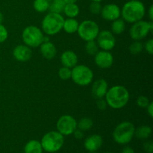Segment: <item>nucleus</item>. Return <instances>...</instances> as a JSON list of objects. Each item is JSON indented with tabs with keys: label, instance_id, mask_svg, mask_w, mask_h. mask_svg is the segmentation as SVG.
<instances>
[{
	"label": "nucleus",
	"instance_id": "nucleus-1",
	"mask_svg": "<svg viewBox=\"0 0 153 153\" xmlns=\"http://www.w3.org/2000/svg\"><path fill=\"white\" fill-rule=\"evenodd\" d=\"M105 97L108 106L113 109H121L128 104L130 95L126 87L114 85L108 88Z\"/></svg>",
	"mask_w": 153,
	"mask_h": 153
},
{
	"label": "nucleus",
	"instance_id": "nucleus-2",
	"mask_svg": "<svg viewBox=\"0 0 153 153\" xmlns=\"http://www.w3.org/2000/svg\"><path fill=\"white\" fill-rule=\"evenodd\" d=\"M146 8L142 1L139 0H129L121 10V16L125 22L134 23L141 20L145 16Z\"/></svg>",
	"mask_w": 153,
	"mask_h": 153
},
{
	"label": "nucleus",
	"instance_id": "nucleus-3",
	"mask_svg": "<svg viewBox=\"0 0 153 153\" xmlns=\"http://www.w3.org/2000/svg\"><path fill=\"white\" fill-rule=\"evenodd\" d=\"M64 19L61 13L50 12L42 20V31L48 36H54L58 34L63 29Z\"/></svg>",
	"mask_w": 153,
	"mask_h": 153
},
{
	"label": "nucleus",
	"instance_id": "nucleus-4",
	"mask_svg": "<svg viewBox=\"0 0 153 153\" xmlns=\"http://www.w3.org/2000/svg\"><path fill=\"white\" fill-rule=\"evenodd\" d=\"M134 131L135 127L134 124L129 121H124L115 127L113 131V139L118 144H127L134 137Z\"/></svg>",
	"mask_w": 153,
	"mask_h": 153
},
{
	"label": "nucleus",
	"instance_id": "nucleus-5",
	"mask_svg": "<svg viewBox=\"0 0 153 153\" xmlns=\"http://www.w3.org/2000/svg\"><path fill=\"white\" fill-rule=\"evenodd\" d=\"M40 143L43 149L49 153L59 151L64 143V136L58 131H51L43 136Z\"/></svg>",
	"mask_w": 153,
	"mask_h": 153
},
{
	"label": "nucleus",
	"instance_id": "nucleus-6",
	"mask_svg": "<svg viewBox=\"0 0 153 153\" xmlns=\"http://www.w3.org/2000/svg\"><path fill=\"white\" fill-rule=\"evenodd\" d=\"M71 79L77 85L87 86L92 83L94 73L88 66L77 64L71 69Z\"/></svg>",
	"mask_w": 153,
	"mask_h": 153
},
{
	"label": "nucleus",
	"instance_id": "nucleus-7",
	"mask_svg": "<svg viewBox=\"0 0 153 153\" xmlns=\"http://www.w3.org/2000/svg\"><path fill=\"white\" fill-rule=\"evenodd\" d=\"M43 31L35 25H28L25 27L22 33V39L25 45L30 48H37L43 42Z\"/></svg>",
	"mask_w": 153,
	"mask_h": 153
},
{
	"label": "nucleus",
	"instance_id": "nucleus-8",
	"mask_svg": "<svg viewBox=\"0 0 153 153\" xmlns=\"http://www.w3.org/2000/svg\"><path fill=\"white\" fill-rule=\"evenodd\" d=\"M100 26L91 19H86L79 23L77 33L79 37L85 42L95 40L100 33Z\"/></svg>",
	"mask_w": 153,
	"mask_h": 153
},
{
	"label": "nucleus",
	"instance_id": "nucleus-9",
	"mask_svg": "<svg viewBox=\"0 0 153 153\" xmlns=\"http://www.w3.org/2000/svg\"><path fill=\"white\" fill-rule=\"evenodd\" d=\"M153 31V21L139 20L137 22L132 23L130 28L129 34L130 37L134 40H141L147 37L149 33Z\"/></svg>",
	"mask_w": 153,
	"mask_h": 153
},
{
	"label": "nucleus",
	"instance_id": "nucleus-10",
	"mask_svg": "<svg viewBox=\"0 0 153 153\" xmlns=\"http://www.w3.org/2000/svg\"><path fill=\"white\" fill-rule=\"evenodd\" d=\"M56 128L57 131L63 136L70 135L77 128V121L70 115H63L57 121Z\"/></svg>",
	"mask_w": 153,
	"mask_h": 153
},
{
	"label": "nucleus",
	"instance_id": "nucleus-11",
	"mask_svg": "<svg viewBox=\"0 0 153 153\" xmlns=\"http://www.w3.org/2000/svg\"><path fill=\"white\" fill-rule=\"evenodd\" d=\"M97 43L99 48L102 50L111 51L116 45V38L114 34L108 30H103L100 31L97 37Z\"/></svg>",
	"mask_w": 153,
	"mask_h": 153
},
{
	"label": "nucleus",
	"instance_id": "nucleus-12",
	"mask_svg": "<svg viewBox=\"0 0 153 153\" xmlns=\"http://www.w3.org/2000/svg\"><path fill=\"white\" fill-rule=\"evenodd\" d=\"M94 62L97 67L102 69L110 68L114 63V56L110 51H99L94 55Z\"/></svg>",
	"mask_w": 153,
	"mask_h": 153
},
{
	"label": "nucleus",
	"instance_id": "nucleus-13",
	"mask_svg": "<svg viewBox=\"0 0 153 153\" xmlns=\"http://www.w3.org/2000/svg\"><path fill=\"white\" fill-rule=\"evenodd\" d=\"M102 17L107 21H114L121 16V10L116 4H108L102 7Z\"/></svg>",
	"mask_w": 153,
	"mask_h": 153
},
{
	"label": "nucleus",
	"instance_id": "nucleus-14",
	"mask_svg": "<svg viewBox=\"0 0 153 153\" xmlns=\"http://www.w3.org/2000/svg\"><path fill=\"white\" fill-rule=\"evenodd\" d=\"M13 56L16 61L26 62L32 57V50L29 46L25 44L18 45L13 49Z\"/></svg>",
	"mask_w": 153,
	"mask_h": 153
},
{
	"label": "nucleus",
	"instance_id": "nucleus-15",
	"mask_svg": "<svg viewBox=\"0 0 153 153\" xmlns=\"http://www.w3.org/2000/svg\"><path fill=\"white\" fill-rule=\"evenodd\" d=\"M108 90V85L104 79H97L93 83L91 88V93L93 97L97 100L104 98Z\"/></svg>",
	"mask_w": 153,
	"mask_h": 153
},
{
	"label": "nucleus",
	"instance_id": "nucleus-16",
	"mask_svg": "<svg viewBox=\"0 0 153 153\" xmlns=\"http://www.w3.org/2000/svg\"><path fill=\"white\" fill-rule=\"evenodd\" d=\"M103 143V139L100 134H92L87 137L84 143L85 148L90 152H94L101 148Z\"/></svg>",
	"mask_w": 153,
	"mask_h": 153
},
{
	"label": "nucleus",
	"instance_id": "nucleus-17",
	"mask_svg": "<svg viewBox=\"0 0 153 153\" xmlns=\"http://www.w3.org/2000/svg\"><path fill=\"white\" fill-rule=\"evenodd\" d=\"M40 52L42 56L46 60L53 59L57 55L56 46L50 41L43 42L40 46Z\"/></svg>",
	"mask_w": 153,
	"mask_h": 153
},
{
	"label": "nucleus",
	"instance_id": "nucleus-18",
	"mask_svg": "<svg viewBox=\"0 0 153 153\" xmlns=\"http://www.w3.org/2000/svg\"><path fill=\"white\" fill-rule=\"evenodd\" d=\"M78 56L72 50H67L63 52L61 55V62L64 67L72 69L78 64Z\"/></svg>",
	"mask_w": 153,
	"mask_h": 153
},
{
	"label": "nucleus",
	"instance_id": "nucleus-19",
	"mask_svg": "<svg viewBox=\"0 0 153 153\" xmlns=\"http://www.w3.org/2000/svg\"><path fill=\"white\" fill-rule=\"evenodd\" d=\"M79 25V22H78L77 19H76V18H67V19H64L63 29L66 33L74 34V33L77 32Z\"/></svg>",
	"mask_w": 153,
	"mask_h": 153
},
{
	"label": "nucleus",
	"instance_id": "nucleus-20",
	"mask_svg": "<svg viewBox=\"0 0 153 153\" xmlns=\"http://www.w3.org/2000/svg\"><path fill=\"white\" fill-rule=\"evenodd\" d=\"M43 147L39 140H31L25 145V153H43Z\"/></svg>",
	"mask_w": 153,
	"mask_h": 153
},
{
	"label": "nucleus",
	"instance_id": "nucleus-21",
	"mask_svg": "<svg viewBox=\"0 0 153 153\" xmlns=\"http://www.w3.org/2000/svg\"><path fill=\"white\" fill-rule=\"evenodd\" d=\"M151 134H152V128L146 125L140 126L138 128H135V131H134V136L140 140L148 139L150 137Z\"/></svg>",
	"mask_w": 153,
	"mask_h": 153
},
{
	"label": "nucleus",
	"instance_id": "nucleus-22",
	"mask_svg": "<svg viewBox=\"0 0 153 153\" xmlns=\"http://www.w3.org/2000/svg\"><path fill=\"white\" fill-rule=\"evenodd\" d=\"M63 12L68 18H76L79 14V7L76 3L66 4Z\"/></svg>",
	"mask_w": 153,
	"mask_h": 153
},
{
	"label": "nucleus",
	"instance_id": "nucleus-23",
	"mask_svg": "<svg viewBox=\"0 0 153 153\" xmlns=\"http://www.w3.org/2000/svg\"><path fill=\"white\" fill-rule=\"evenodd\" d=\"M111 32L114 34H117V35H119L121 34L122 33H123V31L126 29V23L125 21L123 19H117L115 20L112 21L111 23Z\"/></svg>",
	"mask_w": 153,
	"mask_h": 153
},
{
	"label": "nucleus",
	"instance_id": "nucleus-24",
	"mask_svg": "<svg viewBox=\"0 0 153 153\" xmlns=\"http://www.w3.org/2000/svg\"><path fill=\"white\" fill-rule=\"evenodd\" d=\"M49 10L52 13H61L64 10L66 3L64 0H49Z\"/></svg>",
	"mask_w": 153,
	"mask_h": 153
},
{
	"label": "nucleus",
	"instance_id": "nucleus-25",
	"mask_svg": "<svg viewBox=\"0 0 153 153\" xmlns=\"http://www.w3.org/2000/svg\"><path fill=\"white\" fill-rule=\"evenodd\" d=\"M94 126V121L89 117H83L77 122V128L82 130V131H89Z\"/></svg>",
	"mask_w": 153,
	"mask_h": 153
},
{
	"label": "nucleus",
	"instance_id": "nucleus-26",
	"mask_svg": "<svg viewBox=\"0 0 153 153\" xmlns=\"http://www.w3.org/2000/svg\"><path fill=\"white\" fill-rule=\"evenodd\" d=\"M49 0H34L33 7L34 10L39 13H44L49 10Z\"/></svg>",
	"mask_w": 153,
	"mask_h": 153
},
{
	"label": "nucleus",
	"instance_id": "nucleus-27",
	"mask_svg": "<svg viewBox=\"0 0 153 153\" xmlns=\"http://www.w3.org/2000/svg\"><path fill=\"white\" fill-rule=\"evenodd\" d=\"M85 50L90 55H95L99 52V46L94 40L87 41L85 44Z\"/></svg>",
	"mask_w": 153,
	"mask_h": 153
},
{
	"label": "nucleus",
	"instance_id": "nucleus-28",
	"mask_svg": "<svg viewBox=\"0 0 153 153\" xmlns=\"http://www.w3.org/2000/svg\"><path fill=\"white\" fill-rule=\"evenodd\" d=\"M128 49L132 55H138L143 51V44L140 40H134L132 43H131Z\"/></svg>",
	"mask_w": 153,
	"mask_h": 153
},
{
	"label": "nucleus",
	"instance_id": "nucleus-29",
	"mask_svg": "<svg viewBox=\"0 0 153 153\" xmlns=\"http://www.w3.org/2000/svg\"><path fill=\"white\" fill-rule=\"evenodd\" d=\"M58 76L62 80H68L71 79V69L63 66L58 70Z\"/></svg>",
	"mask_w": 153,
	"mask_h": 153
},
{
	"label": "nucleus",
	"instance_id": "nucleus-30",
	"mask_svg": "<svg viewBox=\"0 0 153 153\" xmlns=\"http://www.w3.org/2000/svg\"><path fill=\"white\" fill-rule=\"evenodd\" d=\"M102 4L99 1H92L89 6V10L91 13L95 15H98L101 13L102 10Z\"/></svg>",
	"mask_w": 153,
	"mask_h": 153
},
{
	"label": "nucleus",
	"instance_id": "nucleus-31",
	"mask_svg": "<svg viewBox=\"0 0 153 153\" xmlns=\"http://www.w3.org/2000/svg\"><path fill=\"white\" fill-rule=\"evenodd\" d=\"M149 98L146 96H140L137 99V105L138 107L141 108H146L148 105H149Z\"/></svg>",
	"mask_w": 153,
	"mask_h": 153
},
{
	"label": "nucleus",
	"instance_id": "nucleus-32",
	"mask_svg": "<svg viewBox=\"0 0 153 153\" xmlns=\"http://www.w3.org/2000/svg\"><path fill=\"white\" fill-rule=\"evenodd\" d=\"M8 37V32L5 26L0 24V43H4Z\"/></svg>",
	"mask_w": 153,
	"mask_h": 153
},
{
	"label": "nucleus",
	"instance_id": "nucleus-33",
	"mask_svg": "<svg viewBox=\"0 0 153 153\" xmlns=\"http://www.w3.org/2000/svg\"><path fill=\"white\" fill-rule=\"evenodd\" d=\"M143 48L145 49V50L146 51L149 55H152L153 54V40L152 39H149L145 43V44L143 45Z\"/></svg>",
	"mask_w": 153,
	"mask_h": 153
},
{
	"label": "nucleus",
	"instance_id": "nucleus-34",
	"mask_svg": "<svg viewBox=\"0 0 153 153\" xmlns=\"http://www.w3.org/2000/svg\"><path fill=\"white\" fill-rule=\"evenodd\" d=\"M97 106L98 108V109H100L101 111H104L108 108V104L106 102L105 100H104L103 98L99 99V100H97Z\"/></svg>",
	"mask_w": 153,
	"mask_h": 153
},
{
	"label": "nucleus",
	"instance_id": "nucleus-35",
	"mask_svg": "<svg viewBox=\"0 0 153 153\" xmlns=\"http://www.w3.org/2000/svg\"><path fill=\"white\" fill-rule=\"evenodd\" d=\"M143 149L145 152L147 153L153 152V143L152 140H148L143 143Z\"/></svg>",
	"mask_w": 153,
	"mask_h": 153
},
{
	"label": "nucleus",
	"instance_id": "nucleus-36",
	"mask_svg": "<svg viewBox=\"0 0 153 153\" xmlns=\"http://www.w3.org/2000/svg\"><path fill=\"white\" fill-rule=\"evenodd\" d=\"M73 134L74 135L75 138L78 139V140H80V139H82L84 137V131L79 129V128H76L74 132L73 133Z\"/></svg>",
	"mask_w": 153,
	"mask_h": 153
},
{
	"label": "nucleus",
	"instance_id": "nucleus-37",
	"mask_svg": "<svg viewBox=\"0 0 153 153\" xmlns=\"http://www.w3.org/2000/svg\"><path fill=\"white\" fill-rule=\"evenodd\" d=\"M146 108V111H147L148 115L152 118L153 117V102H149V105H148Z\"/></svg>",
	"mask_w": 153,
	"mask_h": 153
},
{
	"label": "nucleus",
	"instance_id": "nucleus-38",
	"mask_svg": "<svg viewBox=\"0 0 153 153\" xmlns=\"http://www.w3.org/2000/svg\"><path fill=\"white\" fill-rule=\"evenodd\" d=\"M121 153H135L134 152V150L130 146H126L123 149H122V152Z\"/></svg>",
	"mask_w": 153,
	"mask_h": 153
},
{
	"label": "nucleus",
	"instance_id": "nucleus-39",
	"mask_svg": "<svg viewBox=\"0 0 153 153\" xmlns=\"http://www.w3.org/2000/svg\"><path fill=\"white\" fill-rule=\"evenodd\" d=\"M148 16H149L150 21H153V6L151 5L148 10Z\"/></svg>",
	"mask_w": 153,
	"mask_h": 153
},
{
	"label": "nucleus",
	"instance_id": "nucleus-40",
	"mask_svg": "<svg viewBox=\"0 0 153 153\" xmlns=\"http://www.w3.org/2000/svg\"><path fill=\"white\" fill-rule=\"evenodd\" d=\"M64 1L66 4H69V3H76L78 0H64Z\"/></svg>",
	"mask_w": 153,
	"mask_h": 153
},
{
	"label": "nucleus",
	"instance_id": "nucleus-41",
	"mask_svg": "<svg viewBox=\"0 0 153 153\" xmlns=\"http://www.w3.org/2000/svg\"><path fill=\"white\" fill-rule=\"evenodd\" d=\"M3 20H4V15H3L2 13L0 12V24L2 23Z\"/></svg>",
	"mask_w": 153,
	"mask_h": 153
},
{
	"label": "nucleus",
	"instance_id": "nucleus-42",
	"mask_svg": "<svg viewBox=\"0 0 153 153\" xmlns=\"http://www.w3.org/2000/svg\"><path fill=\"white\" fill-rule=\"evenodd\" d=\"M92 1H99V2H100V1H103V0H91Z\"/></svg>",
	"mask_w": 153,
	"mask_h": 153
},
{
	"label": "nucleus",
	"instance_id": "nucleus-43",
	"mask_svg": "<svg viewBox=\"0 0 153 153\" xmlns=\"http://www.w3.org/2000/svg\"><path fill=\"white\" fill-rule=\"evenodd\" d=\"M106 153H114V152H106Z\"/></svg>",
	"mask_w": 153,
	"mask_h": 153
},
{
	"label": "nucleus",
	"instance_id": "nucleus-44",
	"mask_svg": "<svg viewBox=\"0 0 153 153\" xmlns=\"http://www.w3.org/2000/svg\"><path fill=\"white\" fill-rule=\"evenodd\" d=\"M89 153H95V152H89Z\"/></svg>",
	"mask_w": 153,
	"mask_h": 153
},
{
	"label": "nucleus",
	"instance_id": "nucleus-45",
	"mask_svg": "<svg viewBox=\"0 0 153 153\" xmlns=\"http://www.w3.org/2000/svg\"><path fill=\"white\" fill-rule=\"evenodd\" d=\"M128 1H129V0H128Z\"/></svg>",
	"mask_w": 153,
	"mask_h": 153
}]
</instances>
